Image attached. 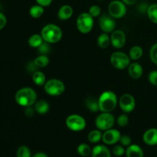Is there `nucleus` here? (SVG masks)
Wrapping results in <instances>:
<instances>
[{"label": "nucleus", "mask_w": 157, "mask_h": 157, "mask_svg": "<svg viewBox=\"0 0 157 157\" xmlns=\"http://www.w3.org/2000/svg\"><path fill=\"white\" fill-rule=\"evenodd\" d=\"M121 132L116 129H109L105 130L103 133L102 140L106 145H114L119 142L121 139Z\"/></svg>", "instance_id": "f8f14e48"}, {"label": "nucleus", "mask_w": 157, "mask_h": 157, "mask_svg": "<svg viewBox=\"0 0 157 157\" xmlns=\"http://www.w3.org/2000/svg\"><path fill=\"white\" fill-rule=\"evenodd\" d=\"M119 142L121 143L123 147H129L130 145H131L132 140L128 135H121Z\"/></svg>", "instance_id": "c9c22d12"}, {"label": "nucleus", "mask_w": 157, "mask_h": 157, "mask_svg": "<svg viewBox=\"0 0 157 157\" xmlns=\"http://www.w3.org/2000/svg\"><path fill=\"white\" fill-rule=\"evenodd\" d=\"M88 12L94 18H95V17L100 16V15L101 13V9L98 5H94V6H91L89 8Z\"/></svg>", "instance_id": "72a5a7b5"}, {"label": "nucleus", "mask_w": 157, "mask_h": 157, "mask_svg": "<svg viewBox=\"0 0 157 157\" xmlns=\"http://www.w3.org/2000/svg\"><path fill=\"white\" fill-rule=\"evenodd\" d=\"M41 35L43 40L49 44H55L61 41L62 38V30L58 25L48 24L41 29Z\"/></svg>", "instance_id": "7ed1b4c3"}, {"label": "nucleus", "mask_w": 157, "mask_h": 157, "mask_svg": "<svg viewBox=\"0 0 157 157\" xmlns=\"http://www.w3.org/2000/svg\"><path fill=\"white\" fill-rule=\"evenodd\" d=\"M147 15L149 19L154 24H157V3L150 5Z\"/></svg>", "instance_id": "bb28decb"}, {"label": "nucleus", "mask_w": 157, "mask_h": 157, "mask_svg": "<svg viewBox=\"0 0 157 157\" xmlns=\"http://www.w3.org/2000/svg\"><path fill=\"white\" fill-rule=\"evenodd\" d=\"M35 110L32 108V107H26L25 110V113L27 117H32L34 115Z\"/></svg>", "instance_id": "a19ab883"}, {"label": "nucleus", "mask_w": 157, "mask_h": 157, "mask_svg": "<svg viewBox=\"0 0 157 157\" xmlns=\"http://www.w3.org/2000/svg\"><path fill=\"white\" fill-rule=\"evenodd\" d=\"M126 6H133L136 4L137 0H121Z\"/></svg>", "instance_id": "79ce46f5"}, {"label": "nucleus", "mask_w": 157, "mask_h": 157, "mask_svg": "<svg viewBox=\"0 0 157 157\" xmlns=\"http://www.w3.org/2000/svg\"><path fill=\"white\" fill-rule=\"evenodd\" d=\"M143 55H144V50L139 45H135L132 47L129 52V57L130 60H133V61L140 59L143 56Z\"/></svg>", "instance_id": "aec40b11"}, {"label": "nucleus", "mask_w": 157, "mask_h": 157, "mask_svg": "<svg viewBox=\"0 0 157 157\" xmlns=\"http://www.w3.org/2000/svg\"><path fill=\"white\" fill-rule=\"evenodd\" d=\"M112 46L117 49L122 48L126 43V35L121 30H114L110 35Z\"/></svg>", "instance_id": "ddd939ff"}, {"label": "nucleus", "mask_w": 157, "mask_h": 157, "mask_svg": "<svg viewBox=\"0 0 157 157\" xmlns=\"http://www.w3.org/2000/svg\"><path fill=\"white\" fill-rule=\"evenodd\" d=\"M110 44H111V42H110V37L109 36L107 33L103 32L98 38V44L101 48H107L109 47Z\"/></svg>", "instance_id": "412c9836"}, {"label": "nucleus", "mask_w": 157, "mask_h": 157, "mask_svg": "<svg viewBox=\"0 0 157 157\" xmlns=\"http://www.w3.org/2000/svg\"><path fill=\"white\" fill-rule=\"evenodd\" d=\"M44 91L51 96H59L64 93L65 90L64 84L61 80L52 78L46 81L44 85Z\"/></svg>", "instance_id": "423d86ee"}, {"label": "nucleus", "mask_w": 157, "mask_h": 157, "mask_svg": "<svg viewBox=\"0 0 157 157\" xmlns=\"http://www.w3.org/2000/svg\"><path fill=\"white\" fill-rule=\"evenodd\" d=\"M110 63L113 67L119 70L127 68L130 64L129 55L122 52H113L110 56Z\"/></svg>", "instance_id": "0eeeda50"}, {"label": "nucleus", "mask_w": 157, "mask_h": 157, "mask_svg": "<svg viewBox=\"0 0 157 157\" xmlns=\"http://www.w3.org/2000/svg\"><path fill=\"white\" fill-rule=\"evenodd\" d=\"M115 124V118L111 113L101 112L95 120V125L101 131L111 129Z\"/></svg>", "instance_id": "39448f33"}, {"label": "nucleus", "mask_w": 157, "mask_h": 157, "mask_svg": "<svg viewBox=\"0 0 157 157\" xmlns=\"http://www.w3.org/2000/svg\"><path fill=\"white\" fill-rule=\"evenodd\" d=\"M98 1H103V0H98Z\"/></svg>", "instance_id": "c03bdc74"}, {"label": "nucleus", "mask_w": 157, "mask_h": 157, "mask_svg": "<svg viewBox=\"0 0 157 157\" xmlns=\"http://www.w3.org/2000/svg\"><path fill=\"white\" fill-rule=\"evenodd\" d=\"M143 140L148 146L157 145V128L147 130L143 136Z\"/></svg>", "instance_id": "4468645a"}, {"label": "nucleus", "mask_w": 157, "mask_h": 157, "mask_svg": "<svg viewBox=\"0 0 157 157\" xmlns=\"http://www.w3.org/2000/svg\"><path fill=\"white\" fill-rule=\"evenodd\" d=\"M34 63L38 67H45L49 64V58L45 55H40L34 60Z\"/></svg>", "instance_id": "c85d7f7f"}, {"label": "nucleus", "mask_w": 157, "mask_h": 157, "mask_svg": "<svg viewBox=\"0 0 157 157\" xmlns=\"http://www.w3.org/2000/svg\"><path fill=\"white\" fill-rule=\"evenodd\" d=\"M15 100L21 107H32L36 103L37 94L31 87H22L15 93Z\"/></svg>", "instance_id": "f257e3e1"}, {"label": "nucleus", "mask_w": 157, "mask_h": 157, "mask_svg": "<svg viewBox=\"0 0 157 157\" xmlns=\"http://www.w3.org/2000/svg\"><path fill=\"white\" fill-rule=\"evenodd\" d=\"M117 123L121 127H125L129 124V117L126 114H121L117 119Z\"/></svg>", "instance_id": "2f4dec72"}, {"label": "nucleus", "mask_w": 157, "mask_h": 157, "mask_svg": "<svg viewBox=\"0 0 157 157\" xmlns=\"http://www.w3.org/2000/svg\"><path fill=\"white\" fill-rule=\"evenodd\" d=\"M77 152L81 156H89L92 153V149L87 144H81L77 148Z\"/></svg>", "instance_id": "cd10ccee"}, {"label": "nucleus", "mask_w": 157, "mask_h": 157, "mask_svg": "<svg viewBox=\"0 0 157 157\" xmlns=\"http://www.w3.org/2000/svg\"><path fill=\"white\" fill-rule=\"evenodd\" d=\"M125 155L127 157H144L143 149L136 144H131L126 149Z\"/></svg>", "instance_id": "a211bd4d"}, {"label": "nucleus", "mask_w": 157, "mask_h": 157, "mask_svg": "<svg viewBox=\"0 0 157 157\" xmlns=\"http://www.w3.org/2000/svg\"><path fill=\"white\" fill-rule=\"evenodd\" d=\"M108 13L113 18L119 19L127 13V6L121 0H113L108 5Z\"/></svg>", "instance_id": "1a4fd4ad"}, {"label": "nucleus", "mask_w": 157, "mask_h": 157, "mask_svg": "<svg viewBox=\"0 0 157 157\" xmlns=\"http://www.w3.org/2000/svg\"><path fill=\"white\" fill-rule=\"evenodd\" d=\"M32 157H48V156L46 153H42V152H39V153H35V154L33 155Z\"/></svg>", "instance_id": "37998d69"}, {"label": "nucleus", "mask_w": 157, "mask_h": 157, "mask_svg": "<svg viewBox=\"0 0 157 157\" xmlns=\"http://www.w3.org/2000/svg\"><path fill=\"white\" fill-rule=\"evenodd\" d=\"M44 7L37 4L35 6H32L29 9V14L31 16L34 18H38L44 14Z\"/></svg>", "instance_id": "393cba45"}, {"label": "nucleus", "mask_w": 157, "mask_h": 157, "mask_svg": "<svg viewBox=\"0 0 157 157\" xmlns=\"http://www.w3.org/2000/svg\"><path fill=\"white\" fill-rule=\"evenodd\" d=\"M74 13V9L69 5H64L61 6L58 12V18L61 21H65L71 18Z\"/></svg>", "instance_id": "dca6fc26"}, {"label": "nucleus", "mask_w": 157, "mask_h": 157, "mask_svg": "<svg viewBox=\"0 0 157 157\" xmlns=\"http://www.w3.org/2000/svg\"><path fill=\"white\" fill-rule=\"evenodd\" d=\"M37 4L40 5V6H43V7H47L52 4L53 0H35Z\"/></svg>", "instance_id": "ea45409f"}, {"label": "nucleus", "mask_w": 157, "mask_h": 157, "mask_svg": "<svg viewBox=\"0 0 157 157\" xmlns=\"http://www.w3.org/2000/svg\"><path fill=\"white\" fill-rule=\"evenodd\" d=\"M128 68V74L130 78L133 79L137 80L142 77L143 73H144V69H143L142 65L137 62H133L130 64Z\"/></svg>", "instance_id": "2eb2a0df"}, {"label": "nucleus", "mask_w": 157, "mask_h": 157, "mask_svg": "<svg viewBox=\"0 0 157 157\" xmlns=\"http://www.w3.org/2000/svg\"><path fill=\"white\" fill-rule=\"evenodd\" d=\"M148 79L152 85L156 86L157 87V70L152 71L150 72L148 76Z\"/></svg>", "instance_id": "e433bc0d"}, {"label": "nucleus", "mask_w": 157, "mask_h": 157, "mask_svg": "<svg viewBox=\"0 0 157 157\" xmlns=\"http://www.w3.org/2000/svg\"><path fill=\"white\" fill-rule=\"evenodd\" d=\"M118 104L117 94L111 90L103 92L98 98L99 110L101 112L111 113Z\"/></svg>", "instance_id": "f03ea898"}, {"label": "nucleus", "mask_w": 157, "mask_h": 157, "mask_svg": "<svg viewBox=\"0 0 157 157\" xmlns=\"http://www.w3.org/2000/svg\"><path fill=\"white\" fill-rule=\"evenodd\" d=\"M103 133L100 130H93L87 135V140L91 144H98L102 140Z\"/></svg>", "instance_id": "b1692460"}, {"label": "nucleus", "mask_w": 157, "mask_h": 157, "mask_svg": "<svg viewBox=\"0 0 157 157\" xmlns=\"http://www.w3.org/2000/svg\"><path fill=\"white\" fill-rule=\"evenodd\" d=\"M94 25V17L89 12H83L80 14L76 20L77 29L83 34H87L93 29Z\"/></svg>", "instance_id": "20e7f679"}, {"label": "nucleus", "mask_w": 157, "mask_h": 157, "mask_svg": "<svg viewBox=\"0 0 157 157\" xmlns=\"http://www.w3.org/2000/svg\"><path fill=\"white\" fill-rule=\"evenodd\" d=\"M86 107H87L90 112L96 113L99 111V104H98V100H96L93 97H89L86 99L85 101Z\"/></svg>", "instance_id": "4be33fe9"}, {"label": "nucleus", "mask_w": 157, "mask_h": 157, "mask_svg": "<svg viewBox=\"0 0 157 157\" xmlns=\"http://www.w3.org/2000/svg\"><path fill=\"white\" fill-rule=\"evenodd\" d=\"M92 157H111V153L106 146L98 145L92 149Z\"/></svg>", "instance_id": "f3484780"}, {"label": "nucleus", "mask_w": 157, "mask_h": 157, "mask_svg": "<svg viewBox=\"0 0 157 157\" xmlns=\"http://www.w3.org/2000/svg\"><path fill=\"white\" fill-rule=\"evenodd\" d=\"M6 23H7V19H6V17L2 12H0V30L4 29L5 26L6 25Z\"/></svg>", "instance_id": "58836bf2"}, {"label": "nucleus", "mask_w": 157, "mask_h": 157, "mask_svg": "<svg viewBox=\"0 0 157 157\" xmlns=\"http://www.w3.org/2000/svg\"><path fill=\"white\" fill-rule=\"evenodd\" d=\"M150 58L152 62L157 65V43L153 44L150 48Z\"/></svg>", "instance_id": "f704fd0d"}, {"label": "nucleus", "mask_w": 157, "mask_h": 157, "mask_svg": "<svg viewBox=\"0 0 157 157\" xmlns=\"http://www.w3.org/2000/svg\"><path fill=\"white\" fill-rule=\"evenodd\" d=\"M0 9H1V6H0Z\"/></svg>", "instance_id": "a18cd8bd"}, {"label": "nucleus", "mask_w": 157, "mask_h": 157, "mask_svg": "<svg viewBox=\"0 0 157 157\" xmlns=\"http://www.w3.org/2000/svg\"><path fill=\"white\" fill-rule=\"evenodd\" d=\"M121 110L126 113H131L136 107V101L135 98L130 94H124L118 101Z\"/></svg>", "instance_id": "9d476101"}, {"label": "nucleus", "mask_w": 157, "mask_h": 157, "mask_svg": "<svg viewBox=\"0 0 157 157\" xmlns=\"http://www.w3.org/2000/svg\"><path fill=\"white\" fill-rule=\"evenodd\" d=\"M44 40H43L42 37L41 35H38V34H34L32 36H30V38H29V46H31L32 48H38L40 45L43 43Z\"/></svg>", "instance_id": "a878e982"}, {"label": "nucleus", "mask_w": 157, "mask_h": 157, "mask_svg": "<svg viewBox=\"0 0 157 157\" xmlns=\"http://www.w3.org/2000/svg\"><path fill=\"white\" fill-rule=\"evenodd\" d=\"M38 51L39 52L40 55H47L50 52L51 48L49 45V43L46 42V41H43L42 44L38 48Z\"/></svg>", "instance_id": "7c9ffc66"}, {"label": "nucleus", "mask_w": 157, "mask_h": 157, "mask_svg": "<svg viewBox=\"0 0 157 157\" xmlns=\"http://www.w3.org/2000/svg\"><path fill=\"white\" fill-rule=\"evenodd\" d=\"M66 126L69 130L75 132L82 131L87 125L85 119L81 115L71 114L67 117L65 121Z\"/></svg>", "instance_id": "6e6552de"}, {"label": "nucleus", "mask_w": 157, "mask_h": 157, "mask_svg": "<svg viewBox=\"0 0 157 157\" xmlns=\"http://www.w3.org/2000/svg\"><path fill=\"white\" fill-rule=\"evenodd\" d=\"M114 19L115 18L110 16L109 14L101 15L99 18V26L101 31L104 33H112L116 28V21Z\"/></svg>", "instance_id": "9b49d317"}, {"label": "nucleus", "mask_w": 157, "mask_h": 157, "mask_svg": "<svg viewBox=\"0 0 157 157\" xmlns=\"http://www.w3.org/2000/svg\"><path fill=\"white\" fill-rule=\"evenodd\" d=\"M32 80L33 82L38 86H44L46 83L45 75L40 71H36L32 74Z\"/></svg>", "instance_id": "5701e85b"}, {"label": "nucleus", "mask_w": 157, "mask_h": 157, "mask_svg": "<svg viewBox=\"0 0 157 157\" xmlns=\"http://www.w3.org/2000/svg\"><path fill=\"white\" fill-rule=\"evenodd\" d=\"M49 108H50L49 104L46 101H44V100L37 101L35 104V110L38 114H45L48 112Z\"/></svg>", "instance_id": "6ab92c4d"}, {"label": "nucleus", "mask_w": 157, "mask_h": 157, "mask_svg": "<svg viewBox=\"0 0 157 157\" xmlns=\"http://www.w3.org/2000/svg\"><path fill=\"white\" fill-rule=\"evenodd\" d=\"M17 157H32L30 149L26 146H21L18 148L16 153Z\"/></svg>", "instance_id": "c756f323"}, {"label": "nucleus", "mask_w": 157, "mask_h": 157, "mask_svg": "<svg viewBox=\"0 0 157 157\" xmlns=\"http://www.w3.org/2000/svg\"><path fill=\"white\" fill-rule=\"evenodd\" d=\"M149 6H150L147 2H141L137 7L138 12L140 14H146L147 12V10H148Z\"/></svg>", "instance_id": "4c0bfd02"}, {"label": "nucleus", "mask_w": 157, "mask_h": 157, "mask_svg": "<svg viewBox=\"0 0 157 157\" xmlns=\"http://www.w3.org/2000/svg\"><path fill=\"white\" fill-rule=\"evenodd\" d=\"M126 150L122 145H117L114 146L112 150V153L116 156H122L125 154Z\"/></svg>", "instance_id": "473e14b6"}]
</instances>
